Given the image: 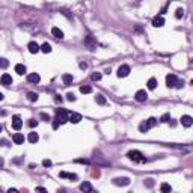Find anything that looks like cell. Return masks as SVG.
<instances>
[{
    "instance_id": "obj_1",
    "label": "cell",
    "mask_w": 193,
    "mask_h": 193,
    "mask_svg": "<svg viewBox=\"0 0 193 193\" xmlns=\"http://www.w3.org/2000/svg\"><path fill=\"white\" fill-rule=\"evenodd\" d=\"M127 157L130 158V160L131 162H136V163H145L146 162V158L143 157V154H142V152L140 151H128L127 152Z\"/></svg>"
},
{
    "instance_id": "obj_2",
    "label": "cell",
    "mask_w": 193,
    "mask_h": 193,
    "mask_svg": "<svg viewBox=\"0 0 193 193\" xmlns=\"http://www.w3.org/2000/svg\"><path fill=\"white\" fill-rule=\"evenodd\" d=\"M155 124H157V119H155V118H149L148 121H145V122H142L140 125H139V130H140L142 133H146L149 128L154 127Z\"/></svg>"
},
{
    "instance_id": "obj_3",
    "label": "cell",
    "mask_w": 193,
    "mask_h": 193,
    "mask_svg": "<svg viewBox=\"0 0 193 193\" xmlns=\"http://www.w3.org/2000/svg\"><path fill=\"white\" fill-rule=\"evenodd\" d=\"M56 118L61 121V124L70 122V113L66 112L65 109H56Z\"/></svg>"
},
{
    "instance_id": "obj_4",
    "label": "cell",
    "mask_w": 193,
    "mask_h": 193,
    "mask_svg": "<svg viewBox=\"0 0 193 193\" xmlns=\"http://www.w3.org/2000/svg\"><path fill=\"white\" fill-rule=\"evenodd\" d=\"M85 45L88 47L89 50H95L97 48V39L94 38V36H91V35H88V36H85Z\"/></svg>"
},
{
    "instance_id": "obj_5",
    "label": "cell",
    "mask_w": 193,
    "mask_h": 193,
    "mask_svg": "<svg viewBox=\"0 0 193 193\" xmlns=\"http://www.w3.org/2000/svg\"><path fill=\"white\" fill-rule=\"evenodd\" d=\"M21 127H23L21 116H20V115H14V116H12V128L18 131V130H21Z\"/></svg>"
},
{
    "instance_id": "obj_6",
    "label": "cell",
    "mask_w": 193,
    "mask_h": 193,
    "mask_svg": "<svg viewBox=\"0 0 193 193\" xmlns=\"http://www.w3.org/2000/svg\"><path fill=\"white\" fill-rule=\"evenodd\" d=\"M179 78L175 76V74H169V76H166V85H168V88H175L177 83H178Z\"/></svg>"
},
{
    "instance_id": "obj_7",
    "label": "cell",
    "mask_w": 193,
    "mask_h": 193,
    "mask_svg": "<svg viewBox=\"0 0 193 193\" xmlns=\"http://www.w3.org/2000/svg\"><path fill=\"white\" fill-rule=\"evenodd\" d=\"M134 98H136V101H139V103H143V101H146V100H148V94H146V91L140 89V91H137V92H136Z\"/></svg>"
},
{
    "instance_id": "obj_8",
    "label": "cell",
    "mask_w": 193,
    "mask_h": 193,
    "mask_svg": "<svg viewBox=\"0 0 193 193\" xmlns=\"http://www.w3.org/2000/svg\"><path fill=\"white\" fill-rule=\"evenodd\" d=\"M130 74V66L128 65H121L118 68V77H127Z\"/></svg>"
},
{
    "instance_id": "obj_9",
    "label": "cell",
    "mask_w": 193,
    "mask_h": 193,
    "mask_svg": "<svg viewBox=\"0 0 193 193\" xmlns=\"http://www.w3.org/2000/svg\"><path fill=\"white\" fill-rule=\"evenodd\" d=\"M113 184L115 185H128L130 184V178H127V177H122V178H115L113 179Z\"/></svg>"
},
{
    "instance_id": "obj_10",
    "label": "cell",
    "mask_w": 193,
    "mask_h": 193,
    "mask_svg": "<svg viewBox=\"0 0 193 193\" xmlns=\"http://www.w3.org/2000/svg\"><path fill=\"white\" fill-rule=\"evenodd\" d=\"M181 125H184V127H192L193 125V118L192 116H189V115H184V116H181Z\"/></svg>"
},
{
    "instance_id": "obj_11",
    "label": "cell",
    "mask_w": 193,
    "mask_h": 193,
    "mask_svg": "<svg viewBox=\"0 0 193 193\" xmlns=\"http://www.w3.org/2000/svg\"><path fill=\"white\" fill-rule=\"evenodd\" d=\"M27 48H29V51L32 53V55H35V53L41 51V47H39V44H38V42H35V41L29 42V44H27Z\"/></svg>"
},
{
    "instance_id": "obj_12",
    "label": "cell",
    "mask_w": 193,
    "mask_h": 193,
    "mask_svg": "<svg viewBox=\"0 0 193 193\" xmlns=\"http://www.w3.org/2000/svg\"><path fill=\"white\" fill-rule=\"evenodd\" d=\"M80 121H82V115H80V113H76V112L70 113V122L71 124H78Z\"/></svg>"
},
{
    "instance_id": "obj_13",
    "label": "cell",
    "mask_w": 193,
    "mask_h": 193,
    "mask_svg": "<svg viewBox=\"0 0 193 193\" xmlns=\"http://www.w3.org/2000/svg\"><path fill=\"white\" fill-rule=\"evenodd\" d=\"M0 80H2V85H3V86H9V85H12V77L8 74V72H5Z\"/></svg>"
},
{
    "instance_id": "obj_14",
    "label": "cell",
    "mask_w": 193,
    "mask_h": 193,
    "mask_svg": "<svg viewBox=\"0 0 193 193\" xmlns=\"http://www.w3.org/2000/svg\"><path fill=\"white\" fill-rule=\"evenodd\" d=\"M27 80H29V83H39L41 82V77H39V74H36V72H33V74H29L27 76Z\"/></svg>"
},
{
    "instance_id": "obj_15",
    "label": "cell",
    "mask_w": 193,
    "mask_h": 193,
    "mask_svg": "<svg viewBox=\"0 0 193 193\" xmlns=\"http://www.w3.org/2000/svg\"><path fill=\"white\" fill-rule=\"evenodd\" d=\"M12 140H14V143H17V145H21V143H24V136L21 133H15L14 137H12Z\"/></svg>"
},
{
    "instance_id": "obj_16",
    "label": "cell",
    "mask_w": 193,
    "mask_h": 193,
    "mask_svg": "<svg viewBox=\"0 0 193 193\" xmlns=\"http://www.w3.org/2000/svg\"><path fill=\"white\" fill-rule=\"evenodd\" d=\"M164 24V18L160 15V17H155L154 20H152V26L154 27H162V26Z\"/></svg>"
},
{
    "instance_id": "obj_17",
    "label": "cell",
    "mask_w": 193,
    "mask_h": 193,
    "mask_svg": "<svg viewBox=\"0 0 193 193\" xmlns=\"http://www.w3.org/2000/svg\"><path fill=\"white\" fill-rule=\"evenodd\" d=\"M27 140H29L30 143H36V142L39 140V136H38V133H35V131L29 133V136H27Z\"/></svg>"
},
{
    "instance_id": "obj_18",
    "label": "cell",
    "mask_w": 193,
    "mask_h": 193,
    "mask_svg": "<svg viewBox=\"0 0 193 193\" xmlns=\"http://www.w3.org/2000/svg\"><path fill=\"white\" fill-rule=\"evenodd\" d=\"M51 35L55 36V38H59V39H62L63 38V32L59 29V27H53L51 29Z\"/></svg>"
},
{
    "instance_id": "obj_19",
    "label": "cell",
    "mask_w": 193,
    "mask_h": 193,
    "mask_svg": "<svg viewBox=\"0 0 193 193\" xmlns=\"http://www.w3.org/2000/svg\"><path fill=\"white\" fill-rule=\"evenodd\" d=\"M59 177L61 178H68V179H77L78 177L76 175V174H68V172H59Z\"/></svg>"
},
{
    "instance_id": "obj_20",
    "label": "cell",
    "mask_w": 193,
    "mask_h": 193,
    "mask_svg": "<svg viewBox=\"0 0 193 193\" xmlns=\"http://www.w3.org/2000/svg\"><path fill=\"white\" fill-rule=\"evenodd\" d=\"M80 190L82 192H92L94 189H92V185H91V183H88V181H85V183H82L80 184Z\"/></svg>"
},
{
    "instance_id": "obj_21",
    "label": "cell",
    "mask_w": 193,
    "mask_h": 193,
    "mask_svg": "<svg viewBox=\"0 0 193 193\" xmlns=\"http://www.w3.org/2000/svg\"><path fill=\"white\" fill-rule=\"evenodd\" d=\"M15 72H17L18 76H23L24 72H26V66L23 63H17L15 65Z\"/></svg>"
},
{
    "instance_id": "obj_22",
    "label": "cell",
    "mask_w": 193,
    "mask_h": 193,
    "mask_svg": "<svg viewBox=\"0 0 193 193\" xmlns=\"http://www.w3.org/2000/svg\"><path fill=\"white\" fill-rule=\"evenodd\" d=\"M157 85H158V83H157V80H155L154 77H151L149 80H148V83H146L148 89H151V91H152V89H155V88H157Z\"/></svg>"
},
{
    "instance_id": "obj_23",
    "label": "cell",
    "mask_w": 193,
    "mask_h": 193,
    "mask_svg": "<svg viewBox=\"0 0 193 193\" xmlns=\"http://www.w3.org/2000/svg\"><path fill=\"white\" fill-rule=\"evenodd\" d=\"M95 101H97V104H100V106H104L106 103H107V101H106V97H104L103 94H98V95L95 97Z\"/></svg>"
},
{
    "instance_id": "obj_24",
    "label": "cell",
    "mask_w": 193,
    "mask_h": 193,
    "mask_svg": "<svg viewBox=\"0 0 193 193\" xmlns=\"http://www.w3.org/2000/svg\"><path fill=\"white\" fill-rule=\"evenodd\" d=\"M41 51H42V53H50V51H51V45H50L48 42H44V44L41 45Z\"/></svg>"
},
{
    "instance_id": "obj_25",
    "label": "cell",
    "mask_w": 193,
    "mask_h": 193,
    "mask_svg": "<svg viewBox=\"0 0 193 193\" xmlns=\"http://www.w3.org/2000/svg\"><path fill=\"white\" fill-rule=\"evenodd\" d=\"M62 80H63L65 85H70V83H72V76H71V74H63Z\"/></svg>"
},
{
    "instance_id": "obj_26",
    "label": "cell",
    "mask_w": 193,
    "mask_h": 193,
    "mask_svg": "<svg viewBox=\"0 0 193 193\" xmlns=\"http://www.w3.org/2000/svg\"><path fill=\"white\" fill-rule=\"evenodd\" d=\"M80 92H82V94H91V92H92V88H91V86L83 85V86H80Z\"/></svg>"
},
{
    "instance_id": "obj_27",
    "label": "cell",
    "mask_w": 193,
    "mask_h": 193,
    "mask_svg": "<svg viewBox=\"0 0 193 193\" xmlns=\"http://www.w3.org/2000/svg\"><path fill=\"white\" fill-rule=\"evenodd\" d=\"M38 94H35V92H27V98H29V101H36V100H38Z\"/></svg>"
},
{
    "instance_id": "obj_28",
    "label": "cell",
    "mask_w": 193,
    "mask_h": 193,
    "mask_svg": "<svg viewBox=\"0 0 193 193\" xmlns=\"http://www.w3.org/2000/svg\"><path fill=\"white\" fill-rule=\"evenodd\" d=\"M160 190H162V192H170V190H172V187H170V185H169L168 183H163V184L160 185Z\"/></svg>"
},
{
    "instance_id": "obj_29",
    "label": "cell",
    "mask_w": 193,
    "mask_h": 193,
    "mask_svg": "<svg viewBox=\"0 0 193 193\" xmlns=\"http://www.w3.org/2000/svg\"><path fill=\"white\" fill-rule=\"evenodd\" d=\"M91 78L94 82H98V80H101V72H94V74L91 76Z\"/></svg>"
},
{
    "instance_id": "obj_30",
    "label": "cell",
    "mask_w": 193,
    "mask_h": 193,
    "mask_svg": "<svg viewBox=\"0 0 193 193\" xmlns=\"http://www.w3.org/2000/svg\"><path fill=\"white\" fill-rule=\"evenodd\" d=\"M143 183H145L146 187H152V185H154V179H152V178H146Z\"/></svg>"
},
{
    "instance_id": "obj_31",
    "label": "cell",
    "mask_w": 193,
    "mask_h": 193,
    "mask_svg": "<svg viewBox=\"0 0 193 193\" xmlns=\"http://www.w3.org/2000/svg\"><path fill=\"white\" fill-rule=\"evenodd\" d=\"M169 119H170V115L169 113H164V115H162V118H160V122H169Z\"/></svg>"
},
{
    "instance_id": "obj_32",
    "label": "cell",
    "mask_w": 193,
    "mask_h": 193,
    "mask_svg": "<svg viewBox=\"0 0 193 193\" xmlns=\"http://www.w3.org/2000/svg\"><path fill=\"white\" fill-rule=\"evenodd\" d=\"M175 17H177V18H183V17H184V9H181V8H179V9H177V12H175Z\"/></svg>"
},
{
    "instance_id": "obj_33",
    "label": "cell",
    "mask_w": 193,
    "mask_h": 193,
    "mask_svg": "<svg viewBox=\"0 0 193 193\" xmlns=\"http://www.w3.org/2000/svg\"><path fill=\"white\" fill-rule=\"evenodd\" d=\"M66 100H68V101H76V95L72 94V92H68V94H66Z\"/></svg>"
},
{
    "instance_id": "obj_34",
    "label": "cell",
    "mask_w": 193,
    "mask_h": 193,
    "mask_svg": "<svg viewBox=\"0 0 193 193\" xmlns=\"http://www.w3.org/2000/svg\"><path fill=\"white\" fill-rule=\"evenodd\" d=\"M39 118H41V119H44L45 122H48V121H50V116L47 115V113H41V115H39Z\"/></svg>"
},
{
    "instance_id": "obj_35",
    "label": "cell",
    "mask_w": 193,
    "mask_h": 193,
    "mask_svg": "<svg viewBox=\"0 0 193 193\" xmlns=\"http://www.w3.org/2000/svg\"><path fill=\"white\" fill-rule=\"evenodd\" d=\"M38 121H35V119H29V127H36Z\"/></svg>"
},
{
    "instance_id": "obj_36",
    "label": "cell",
    "mask_w": 193,
    "mask_h": 193,
    "mask_svg": "<svg viewBox=\"0 0 193 193\" xmlns=\"http://www.w3.org/2000/svg\"><path fill=\"white\" fill-rule=\"evenodd\" d=\"M42 166H44V168H50V166H51V162H50V160H44V162H42Z\"/></svg>"
},
{
    "instance_id": "obj_37",
    "label": "cell",
    "mask_w": 193,
    "mask_h": 193,
    "mask_svg": "<svg viewBox=\"0 0 193 193\" xmlns=\"http://www.w3.org/2000/svg\"><path fill=\"white\" fill-rule=\"evenodd\" d=\"M183 86H184V82H183V80H178V83H177L175 88H177V89H181Z\"/></svg>"
},
{
    "instance_id": "obj_38",
    "label": "cell",
    "mask_w": 193,
    "mask_h": 193,
    "mask_svg": "<svg viewBox=\"0 0 193 193\" xmlns=\"http://www.w3.org/2000/svg\"><path fill=\"white\" fill-rule=\"evenodd\" d=\"M77 163H83V164H89V160H83V158H80V160H76Z\"/></svg>"
},
{
    "instance_id": "obj_39",
    "label": "cell",
    "mask_w": 193,
    "mask_h": 193,
    "mask_svg": "<svg viewBox=\"0 0 193 193\" xmlns=\"http://www.w3.org/2000/svg\"><path fill=\"white\" fill-rule=\"evenodd\" d=\"M8 66V61L6 59H2V68H6Z\"/></svg>"
},
{
    "instance_id": "obj_40",
    "label": "cell",
    "mask_w": 193,
    "mask_h": 193,
    "mask_svg": "<svg viewBox=\"0 0 193 193\" xmlns=\"http://www.w3.org/2000/svg\"><path fill=\"white\" fill-rule=\"evenodd\" d=\"M80 68H82V70H86V68H88V63L82 62V63H80Z\"/></svg>"
},
{
    "instance_id": "obj_41",
    "label": "cell",
    "mask_w": 193,
    "mask_h": 193,
    "mask_svg": "<svg viewBox=\"0 0 193 193\" xmlns=\"http://www.w3.org/2000/svg\"><path fill=\"white\" fill-rule=\"evenodd\" d=\"M56 103H62V97H59V95H56Z\"/></svg>"
},
{
    "instance_id": "obj_42",
    "label": "cell",
    "mask_w": 193,
    "mask_h": 193,
    "mask_svg": "<svg viewBox=\"0 0 193 193\" xmlns=\"http://www.w3.org/2000/svg\"><path fill=\"white\" fill-rule=\"evenodd\" d=\"M36 190H38V192H47L44 187H36Z\"/></svg>"
},
{
    "instance_id": "obj_43",
    "label": "cell",
    "mask_w": 193,
    "mask_h": 193,
    "mask_svg": "<svg viewBox=\"0 0 193 193\" xmlns=\"http://www.w3.org/2000/svg\"><path fill=\"white\" fill-rule=\"evenodd\" d=\"M190 83H192V85H193V78H192V82H190Z\"/></svg>"
}]
</instances>
